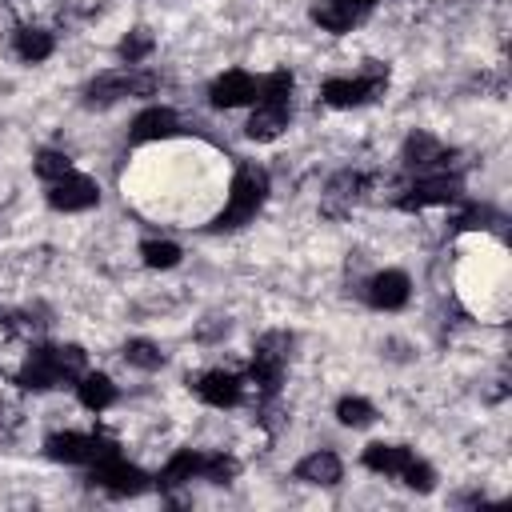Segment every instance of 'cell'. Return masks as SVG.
I'll list each match as a JSON object with an SVG mask.
<instances>
[{"label": "cell", "instance_id": "obj_1", "mask_svg": "<svg viewBox=\"0 0 512 512\" xmlns=\"http://www.w3.org/2000/svg\"><path fill=\"white\" fill-rule=\"evenodd\" d=\"M84 364H88V356L80 344H40L24 356V364L12 380L24 392H52L64 380H76L84 372Z\"/></svg>", "mask_w": 512, "mask_h": 512}, {"label": "cell", "instance_id": "obj_2", "mask_svg": "<svg viewBox=\"0 0 512 512\" xmlns=\"http://www.w3.org/2000/svg\"><path fill=\"white\" fill-rule=\"evenodd\" d=\"M264 200H268V172L256 168V164H240L236 176H232V184H228V200L212 216L208 232H232V228L248 224L264 208Z\"/></svg>", "mask_w": 512, "mask_h": 512}, {"label": "cell", "instance_id": "obj_3", "mask_svg": "<svg viewBox=\"0 0 512 512\" xmlns=\"http://www.w3.org/2000/svg\"><path fill=\"white\" fill-rule=\"evenodd\" d=\"M160 88V76L156 72H144L136 64H124V68H112V72H100L96 80H88L84 88V104L88 108H112L128 96H156Z\"/></svg>", "mask_w": 512, "mask_h": 512}, {"label": "cell", "instance_id": "obj_4", "mask_svg": "<svg viewBox=\"0 0 512 512\" xmlns=\"http://www.w3.org/2000/svg\"><path fill=\"white\" fill-rule=\"evenodd\" d=\"M388 88V72L384 68H368L364 76H332L320 88V100L328 108H360L368 100H376Z\"/></svg>", "mask_w": 512, "mask_h": 512}, {"label": "cell", "instance_id": "obj_5", "mask_svg": "<svg viewBox=\"0 0 512 512\" xmlns=\"http://www.w3.org/2000/svg\"><path fill=\"white\" fill-rule=\"evenodd\" d=\"M460 196H464V180L456 172H432V176L412 180L392 204L400 212H420V208H432V204H456Z\"/></svg>", "mask_w": 512, "mask_h": 512}, {"label": "cell", "instance_id": "obj_6", "mask_svg": "<svg viewBox=\"0 0 512 512\" xmlns=\"http://www.w3.org/2000/svg\"><path fill=\"white\" fill-rule=\"evenodd\" d=\"M108 452H116V444L92 432H52L44 440V456L56 464H96Z\"/></svg>", "mask_w": 512, "mask_h": 512}, {"label": "cell", "instance_id": "obj_7", "mask_svg": "<svg viewBox=\"0 0 512 512\" xmlns=\"http://www.w3.org/2000/svg\"><path fill=\"white\" fill-rule=\"evenodd\" d=\"M92 468V484L96 488H104L108 496H140L144 488H148V476L136 468V464H128L120 452H108V456H100L96 464H88Z\"/></svg>", "mask_w": 512, "mask_h": 512}, {"label": "cell", "instance_id": "obj_8", "mask_svg": "<svg viewBox=\"0 0 512 512\" xmlns=\"http://www.w3.org/2000/svg\"><path fill=\"white\" fill-rule=\"evenodd\" d=\"M284 348H288V336H284V332H268V336L256 344L248 372H252L260 396H276V388H280V380H284V368H288Z\"/></svg>", "mask_w": 512, "mask_h": 512}, {"label": "cell", "instance_id": "obj_9", "mask_svg": "<svg viewBox=\"0 0 512 512\" xmlns=\"http://www.w3.org/2000/svg\"><path fill=\"white\" fill-rule=\"evenodd\" d=\"M44 200H48L56 212H88V208L100 204V184H96L92 176H84V172L72 168L68 176H60V180L48 184Z\"/></svg>", "mask_w": 512, "mask_h": 512}, {"label": "cell", "instance_id": "obj_10", "mask_svg": "<svg viewBox=\"0 0 512 512\" xmlns=\"http://www.w3.org/2000/svg\"><path fill=\"white\" fill-rule=\"evenodd\" d=\"M260 96V80L244 68H232V72H220L212 84H208V104L212 108H244V104H256Z\"/></svg>", "mask_w": 512, "mask_h": 512}, {"label": "cell", "instance_id": "obj_11", "mask_svg": "<svg viewBox=\"0 0 512 512\" xmlns=\"http://www.w3.org/2000/svg\"><path fill=\"white\" fill-rule=\"evenodd\" d=\"M188 388L208 404V408H236L244 400V380L236 372H224V368H208L200 372L196 380H188Z\"/></svg>", "mask_w": 512, "mask_h": 512}, {"label": "cell", "instance_id": "obj_12", "mask_svg": "<svg viewBox=\"0 0 512 512\" xmlns=\"http://www.w3.org/2000/svg\"><path fill=\"white\" fill-rule=\"evenodd\" d=\"M408 296H412V280H408V272H400V268H384V272H376V276L364 284V300H368L376 312H396V308L408 304Z\"/></svg>", "mask_w": 512, "mask_h": 512}, {"label": "cell", "instance_id": "obj_13", "mask_svg": "<svg viewBox=\"0 0 512 512\" xmlns=\"http://www.w3.org/2000/svg\"><path fill=\"white\" fill-rule=\"evenodd\" d=\"M448 156H452V148H444L432 132H412V136L404 140V148H400V164H404L408 172L444 168V164H448Z\"/></svg>", "mask_w": 512, "mask_h": 512}, {"label": "cell", "instance_id": "obj_14", "mask_svg": "<svg viewBox=\"0 0 512 512\" xmlns=\"http://www.w3.org/2000/svg\"><path fill=\"white\" fill-rule=\"evenodd\" d=\"M288 120H292V108H288V100H256V112L248 116V124H244V132H248V140H276L284 128H288Z\"/></svg>", "mask_w": 512, "mask_h": 512}, {"label": "cell", "instance_id": "obj_15", "mask_svg": "<svg viewBox=\"0 0 512 512\" xmlns=\"http://www.w3.org/2000/svg\"><path fill=\"white\" fill-rule=\"evenodd\" d=\"M176 132H180V116H176L172 108H160V104L144 108V112L132 120V140H136V144H148V140H172Z\"/></svg>", "mask_w": 512, "mask_h": 512}, {"label": "cell", "instance_id": "obj_16", "mask_svg": "<svg viewBox=\"0 0 512 512\" xmlns=\"http://www.w3.org/2000/svg\"><path fill=\"white\" fill-rule=\"evenodd\" d=\"M300 484H316V488H332V484H340V476H344V464H340V456L336 452H312V456H304L300 464H296V472H292Z\"/></svg>", "mask_w": 512, "mask_h": 512}, {"label": "cell", "instance_id": "obj_17", "mask_svg": "<svg viewBox=\"0 0 512 512\" xmlns=\"http://www.w3.org/2000/svg\"><path fill=\"white\" fill-rule=\"evenodd\" d=\"M76 396H80V404L88 408V412H104V408H112L116 404V384H112V376H104V372H80L76 376Z\"/></svg>", "mask_w": 512, "mask_h": 512}, {"label": "cell", "instance_id": "obj_18", "mask_svg": "<svg viewBox=\"0 0 512 512\" xmlns=\"http://www.w3.org/2000/svg\"><path fill=\"white\" fill-rule=\"evenodd\" d=\"M412 456H416V452H412L408 444H384V440H380V444H368L360 460H364V468L376 472V476H400Z\"/></svg>", "mask_w": 512, "mask_h": 512}, {"label": "cell", "instance_id": "obj_19", "mask_svg": "<svg viewBox=\"0 0 512 512\" xmlns=\"http://www.w3.org/2000/svg\"><path fill=\"white\" fill-rule=\"evenodd\" d=\"M360 16H364V12L348 8L344 0H316V4H312V24H316L320 32H332V36L352 32V28L360 24Z\"/></svg>", "mask_w": 512, "mask_h": 512}, {"label": "cell", "instance_id": "obj_20", "mask_svg": "<svg viewBox=\"0 0 512 512\" xmlns=\"http://www.w3.org/2000/svg\"><path fill=\"white\" fill-rule=\"evenodd\" d=\"M52 48H56V40H52L48 28H32V24H24V28L12 32V52H16L24 64H40V60H48Z\"/></svg>", "mask_w": 512, "mask_h": 512}, {"label": "cell", "instance_id": "obj_21", "mask_svg": "<svg viewBox=\"0 0 512 512\" xmlns=\"http://www.w3.org/2000/svg\"><path fill=\"white\" fill-rule=\"evenodd\" d=\"M204 476V452H192V448H180L156 476L160 488H176V484H188V480H200Z\"/></svg>", "mask_w": 512, "mask_h": 512}, {"label": "cell", "instance_id": "obj_22", "mask_svg": "<svg viewBox=\"0 0 512 512\" xmlns=\"http://www.w3.org/2000/svg\"><path fill=\"white\" fill-rule=\"evenodd\" d=\"M120 356H124V364H132V368H140V372H156V368H164V348L160 344H152V340H144V336H136V340H128L124 348H120Z\"/></svg>", "mask_w": 512, "mask_h": 512}, {"label": "cell", "instance_id": "obj_23", "mask_svg": "<svg viewBox=\"0 0 512 512\" xmlns=\"http://www.w3.org/2000/svg\"><path fill=\"white\" fill-rule=\"evenodd\" d=\"M336 420H340L344 428H368V424L376 420V408H372V400H364V396H340V400H336Z\"/></svg>", "mask_w": 512, "mask_h": 512}, {"label": "cell", "instance_id": "obj_24", "mask_svg": "<svg viewBox=\"0 0 512 512\" xmlns=\"http://www.w3.org/2000/svg\"><path fill=\"white\" fill-rule=\"evenodd\" d=\"M32 172H36L44 184H52V180H60V176L72 172V156L60 152V148H40L36 160H32Z\"/></svg>", "mask_w": 512, "mask_h": 512}, {"label": "cell", "instance_id": "obj_25", "mask_svg": "<svg viewBox=\"0 0 512 512\" xmlns=\"http://www.w3.org/2000/svg\"><path fill=\"white\" fill-rule=\"evenodd\" d=\"M180 244L176 240H144L140 244V260H144V268H176L180 264Z\"/></svg>", "mask_w": 512, "mask_h": 512}, {"label": "cell", "instance_id": "obj_26", "mask_svg": "<svg viewBox=\"0 0 512 512\" xmlns=\"http://www.w3.org/2000/svg\"><path fill=\"white\" fill-rule=\"evenodd\" d=\"M364 188H368V176L348 168V172H340V176L328 180V200L332 204H352L356 196H364Z\"/></svg>", "mask_w": 512, "mask_h": 512}, {"label": "cell", "instance_id": "obj_27", "mask_svg": "<svg viewBox=\"0 0 512 512\" xmlns=\"http://www.w3.org/2000/svg\"><path fill=\"white\" fill-rule=\"evenodd\" d=\"M152 48H156V40H152V32H148V28H132V32L116 44V52H120V60H124V64H140L144 56H152Z\"/></svg>", "mask_w": 512, "mask_h": 512}, {"label": "cell", "instance_id": "obj_28", "mask_svg": "<svg viewBox=\"0 0 512 512\" xmlns=\"http://www.w3.org/2000/svg\"><path fill=\"white\" fill-rule=\"evenodd\" d=\"M236 472H240L236 456H224V452H204V476H200V480H212V484H228Z\"/></svg>", "mask_w": 512, "mask_h": 512}, {"label": "cell", "instance_id": "obj_29", "mask_svg": "<svg viewBox=\"0 0 512 512\" xmlns=\"http://www.w3.org/2000/svg\"><path fill=\"white\" fill-rule=\"evenodd\" d=\"M400 480H404L412 492H432V488H436V472H432V464H428V460H420V456H412V460L404 464Z\"/></svg>", "mask_w": 512, "mask_h": 512}, {"label": "cell", "instance_id": "obj_30", "mask_svg": "<svg viewBox=\"0 0 512 512\" xmlns=\"http://www.w3.org/2000/svg\"><path fill=\"white\" fill-rule=\"evenodd\" d=\"M488 220H496V212L488 204H468L464 212L452 216V228L456 232H468V228H488Z\"/></svg>", "mask_w": 512, "mask_h": 512}, {"label": "cell", "instance_id": "obj_31", "mask_svg": "<svg viewBox=\"0 0 512 512\" xmlns=\"http://www.w3.org/2000/svg\"><path fill=\"white\" fill-rule=\"evenodd\" d=\"M344 4H348V8H356V12H368V8H372V4H380V0H344Z\"/></svg>", "mask_w": 512, "mask_h": 512}, {"label": "cell", "instance_id": "obj_32", "mask_svg": "<svg viewBox=\"0 0 512 512\" xmlns=\"http://www.w3.org/2000/svg\"><path fill=\"white\" fill-rule=\"evenodd\" d=\"M4 420H8V404L0 400V428H4Z\"/></svg>", "mask_w": 512, "mask_h": 512}]
</instances>
